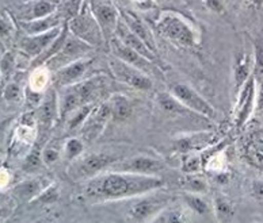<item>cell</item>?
<instances>
[{"label":"cell","mask_w":263,"mask_h":223,"mask_svg":"<svg viewBox=\"0 0 263 223\" xmlns=\"http://www.w3.org/2000/svg\"><path fill=\"white\" fill-rule=\"evenodd\" d=\"M160 188H165V181L160 176L105 171L84 183L83 195L87 201L98 205L105 201L135 199Z\"/></svg>","instance_id":"obj_1"},{"label":"cell","mask_w":263,"mask_h":223,"mask_svg":"<svg viewBox=\"0 0 263 223\" xmlns=\"http://www.w3.org/2000/svg\"><path fill=\"white\" fill-rule=\"evenodd\" d=\"M106 80L102 76L84 78L82 82L64 87L59 92L60 120L64 122L68 115L86 104L97 103V99L105 93Z\"/></svg>","instance_id":"obj_2"},{"label":"cell","mask_w":263,"mask_h":223,"mask_svg":"<svg viewBox=\"0 0 263 223\" xmlns=\"http://www.w3.org/2000/svg\"><path fill=\"white\" fill-rule=\"evenodd\" d=\"M156 30L160 35L177 46L192 49L197 45L196 31L189 21L181 14L174 11H164L156 19Z\"/></svg>","instance_id":"obj_3"},{"label":"cell","mask_w":263,"mask_h":223,"mask_svg":"<svg viewBox=\"0 0 263 223\" xmlns=\"http://www.w3.org/2000/svg\"><path fill=\"white\" fill-rule=\"evenodd\" d=\"M120 154H114L109 152H95L84 154L83 153L79 158L69 163L68 167V176L73 181H87L95 176L101 175L107 168L116 161L121 160Z\"/></svg>","instance_id":"obj_4"},{"label":"cell","mask_w":263,"mask_h":223,"mask_svg":"<svg viewBox=\"0 0 263 223\" xmlns=\"http://www.w3.org/2000/svg\"><path fill=\"white\" fill-rule=\"evenodd\" d=\"M163 190L164 188L135 197L133 205L128 210L132 219L136 223H149L163 208L173 205L175 196L170 192H164Z\"/></svg>","instance_id":"obj_5"},{"label":"cell","mask_w":263,"mask_h":223,"mask_svg":"<svg viewBox=\"0 0 263 223\" xmlns=\"http://www.w3.org/2000/svg\"><path fill=\"white\" fill-rule=\"evenodd\" d=\"M67 23L72 35L87 42L92 48H99L106 42L101 26L91 11V4L88 0L83 2L82 8L78 15L73 16L71 21H68Z\"/></svg>","instance_id":"obj_6"},{"label":"cell","mask_w":263,"mask_h":223,"mask_svg":"<svg viewBox=\"0 0 263 223\" xmlns=\"http://www.w3.org/2000/svg\"><path fill=\"white\" fill-rule=\"evenodd\" d=\"M170 93L177 100L181 102L184 107H187L197 115L205 116L208 119L216 118V110L206 99H203L196 89L184 83H175L170 87Z\"/></svg>","instance_id":"obj_7"},{"label":"cell","mask_w":263,"mask_h":223,"mask_svg":"<svg viewBox=\"0 0 263 223\" xmlns=\"http://www.w3.org/2000/svg\"><path fill=\"white\" fill-rule=\"evenodd\" d=\"M109 67L114 78H117L122 84H126L130 88L139 89V91H151L154 87L152 78L147 73H144L139 68L133 67L117 57L110 59Z\"/></svg>","instance_id":"obj_8"},{"label":"cell","mask_w":263,"mask_h":223,"mask_svg":"<svg viewBox=\"0 0 263 223\" xmlns=\"http://www.w3.org/2000/svg\"><path fill=\"white\" fill-rule=\"evenodd\" d=\"M164 169L163 161L151 156H139L124 157L121 160L111 164L106 171L111 172H124V173H136V175H148L158 176V173Z\"/></svg>","instance_id":"obj_9"},{"label":"cell","mask_w":263,"mask_h":223,"mask_svg":"<svg viewBox=\"0 0 263 223\" xmlns=\"http://www.w3.org/2000/svg\"><path fill=\"white\" fill-rule=\"evenodd\" d=\"M94 49L95 48H92L91 45L82 41V39L76 38L75 35L71 34L67 38V41H65L64 46L61 48L60 52L57 53L54 57H52L44 67L48 68L50 72H54L57 69H60V68L68 65V64L75 63V61H78L80 58H84Z\"/></svg>","instance_id":"obj_10"},{"label":"cell","mask_w":263,"mask_h":223,"mask_svg":"<svg viewBox=\"0 0 263 223\" xmlns=\"http://www.w3.org/2000/svg\"><path fill=\"white\" fill-rule=\"evenodd\" d=\"M111 119V106L110 102H102L99 104H95L92 111L80 127L79 134L84 142H92L97 138L101 137V134L105 131V127Z\"/></svg>","instance_id":"obj_11"},{"label":"cell","mask_w":263,"mask_h":223,"mask_svg":"<svg viewBox=\"0 0 263 223\" xmlns=\"http://www.w3.org/2000/svg\"><path fill=\"white\" fill-rule=\"evenodd\" d=\"M254 110H256V82L254 76H251L236 93V106L233 114L235 126L237 129L245 126Z\"/></svg>","instance_id":"obj_12"},{"label":"cell","mask_w":263,"mask_h":223,"mask_svg":"<svg viewBox=\"0 0 263 223\" xmlns=\"http://www.w3.org/2000/svg\"><path fill=\"white\" fill-rule=\"evenodd\" d=\"M92 61H94L92 58L84 57V58L78 59L75 63L68 64L57 71L50 72L52 73V86L56 89H61L84 80L87 71L91 67Z\"/></svg>","instance_id":"obj_13"},{"label":"cell","mask_w":263,"mask_h":223,"mask_svg":"<svg viewBox=\"0 0 263 223\" xmlns=\"http://www.w3.org/2000/svg\"><path fill=\"white\" fill-rule=\"evenodd\" d=\"M64 25H63V26H64ZM63 26L56 27V29L50 30V31H46V33L26 34L25 37H22L18 41V49L25 54V56H27L30 58L31 63L33 59H35L37 57L41 56L42 53L49 48L50 44H52V42L59 37V34L61 33Z\"/></svg>","instance_id":"obj_14"},{"label":"cell","mask_w":263,"mask_h":223,"mask_svg":"<svg viewBox=\"0 0 263 223\" xmlns=\"http://www.w3.org/2000/svg\"><path fill=\"white\" fill-rule=\"evenodd\" d=\"M90 4L91 11H92L97 22L101 26L106 42L110 41L114 37L117 25L120 22V14L117 11V8L111 4L102 3V2H97V0H91Z\"/></svg>","instance_id":"obj_15"},{"label":"cell","mask_w":263,"mask_h":223,"mask_svg":"<svg viewBox=\"0 0 263 223\" xmlns=\"http://www.w3.org/2000/svg\"><path fill=\"white\" fill-rule=\"evenodd\" d=\"M49 186V181L42 176H31L22 181L16 183L15 186L11 187V190L8 192L11 193L14 200L21 201V203H29L34 200L35 197Z\"/></svg>","instance_id":"obj_16"},{"label":"cell","mask_w":263,"mask_h":223,"mask_svg":"<svg viewBox=\"0 0 263 223\" xmlns=\"http://www.w3.org/2000/svg\"><path fill=\"white\" fill-rule=\"evenodd\" d=\"M110 48L113 50L114 57L122 59L125 63L130 64L133 67L139 68L140 71H143L148 76H151V73L155 71V64L156 63L145 58V57L141 56L140 53H137L133 49L125 46L117 37H113L110 39Z\"/></svg>","instance_id":"obj_17"},{"label":"cell","mask_w":263,"mask_h":223,"mask_svg":"<svg viewBox=\"0 0 263 223\" xmlns=\"http://www.w3.org/2000/svg\"><path fill=\"white\" fill-rule=\"evenodd\" d=\"M213 141V133L211 131H198V133L183 134L175 138L173 142V152L186 154L192 152H201Z\"/></svg>","instance_id":"obj_18"},{"label":"cell","mask_w":263,"mask_h":223,"mask_svg":"<svg viewBox=\"0 0 263 223\" xmlns=\"http://www.w3.org/2000/svg\"><path fill=\"white\" fill-rule=\"evenodd\" d=\"M59 10V3L54 0H33L22 4L16 11L19 22H30L35 19L45 18Z\"/></svg>","instance_id":"obj_19"},{"label":"cell","mask_w":263,"mask_h":223,"mask_svg":"<svg viewBox=\"0 0 263 223\" xmlns=\"http://www.w3.org/2000/svg\"><path fill=\"white\" fill-rule=\"evenodd\" d=\"M114 37H117L120 39L125 46H128V48L133 49L136 50L137 53H140L141 56H144L145 58L151 59V61H154L156 63L158 61V57H156V53L154 50H151L148 48L147 45L144 44L141 39H140L137 35H136L128 26H126V23L120 18V22L117 25V29H116V33H114Z\"/></svg>","instance_id":"obj_20"},{"label":"cell","mask_w":263,"mask_h":223,"mask_svg":"<svg viewBox=\"0 0 263 223\" xmlns=\"http://www.w3.org/2000/svg\"><path fill=\"white\" fill-rule=\"evenodd\" d=\"M64 23H67L64 16L57 10L56 12L48 15L45 18L35 19L30 22H19V26L26 34H41L50 31L56 27H61Z\"/></svg>","instance_id":"obj_21"},{"label":"cell","mask_w":263,"mask_h":223,"mask_svg":"<svg viewBox=\"0 0 263 223\" xmlns=\"http://www.w3.org/2000/svg\"><path fill=\"white\" fill-rule=\"evenodd\" d=\"M121 19L126 23V26L137 35V37L147 45L151 50H154L156 53V45H155V38L154 34L151 33V30L148 26L143 22V19L140 18L139 15H136L135 12L132 11H125L121 15Z\"/></svg>","instance_id":"obj_22"},{"label":"cell","mask_w":263,"mask_h":223,"mask_svg":"<svg viewBox=\"0 0 263 223\" xmlns=\"http://www.w3.org/2000/svg\"><path fill=\"white\" fill-rule=\"evenodd\" d=\"M246 156L254 165L263 168V127L252 129L245 142Z\"/></svg>","instance_id":"obj_23"},{"label":"cell","mask_w":263,"mask_h":223,"mask_svg":"<svg viewBox=\"0 0 263 223\" xmlns=\"http://www.w3.org/2000/svg\"><path fill=\"white\" fill-rule=\"evenodd\" d=\"M252 76V63L250 54L247 52L239 53L233 65V86H235V95L245 86L246 82Z\"/></svg>","instance_id":"obj_24"},{"label":"cell","mask_w":263,"mask_h":223,"mask_svg":"<svg viewBox=\"0 0 263 223\" xmlns=\"http://www.w3.org/2000/svg\"><path fill=\"white\" fill-rule=\"evenodd\" d=\"M190 210L186 206H167L155 216L149 223H190L192 216H190Z\"/></svg>","instance_id":"obj_25"},{"label":"cell","mask_w":263,"mask_h":223,"mask_svg":"<svg viewBox=\"0 0 263 223\" xmlns=\"http://www.w3.org/2000/svg\"><path fill=\"white\" fill-rule=\"evenodd\" d=\"M212 211L218 223H230L236 215V205L226 195L217 193L213 197Z\"/></svg>","instance_id":"obj_26"},{"label":"cell","mask_w":263,"mask_h":223,"mask_svg":"<svg viewBox=\"0 0 263 223\" xmlns=\"http://www.w3.org/2000/svg\"><path fill=\"white\" fill-rule=\"evenodd\" d=\"M109 102L111 106V119L116 122H124L130 118L133 107L128 97L124 95H113Z\"/></svg>","instance_id":"obj_27"},{"label":"cell","mask_w":263,"mask_h":223,"mask_svg":"<svg viewBox=\"0 0 263 223\" xmlns=\"http://www.w3.org/2000/svg\"><path fill=\"white\" fill-rule=\"evenodd\" d=\"M156 102L160 106L163 111L168 112V114H181V115H186V114H192L187 107H184L183 104L179 100H177L175 97L170 92H159L156 95Z\"/></svg>","instance_id":"obj_28"},{"label":"cell","mask_w":263,"mask_h":223,"mask_svg":"<svg viewBox=\"0 0 263 223\" xmlns=\"http://www.w3.org/2000/svg\"><path fill=\"white\" fill-rule=\"evenodd\" d=\"M95 104L97 103L86 104V106H83V107L78 108L73 112H71L68 115V118L64 120L67 123V130L71 131V133H75V131L80 130V127L83 126V123L86 122V119L91 114L92 108L95 107Z\"/></svg>","instance_id":"obj_29"},{"label":"cell","mask_w":263,"mask_h":223,"mask_svg":"<svg viewBox=\"0 0 263 223\" xmlns=\"http://www.w3.org/2000/svg\"><path fill=\"white\" fill-rule=\"evenodd\" d=\"M205 168L202 154L199 152H192L182 154V173L186 175H198L199 172Z\"/></svg>","instance_id":"obj_30"},{"label":"cell","mask_w":263,"mask_h":223,"mask_svg":"<svg viewBox=\"0 0 263 223\" xmlns=\"http://www.w3.org/2000/svg\"><path fill=\"white\" fill-rule=\"evenodd\" d=\"M183 203L190 211L197 215H208L209 212H212V206L199 193H184Z\"/></svg>","instance_id":"obj_31"},{"label":"cell","mask_w":263,"mask_h":223,"mask_svg":"<svg viewBox=\"0 0 263 223\" xmlns=\"http://www.w3.org/2000/svg\"><path fill=\"white\" fill-rule=\"evenodd\" d=\"M179 186L186 193H199V195H202L208 191V183L202 177H199L198 175H186V173H183V176L179 180Z\"/></svg>","instance_id":"obj_32"},{"label":"cell","mask_w":263,"mask_h":223,"mask_svg":"<svg viewBox=\"0 0 263 223\" xmlns=\"http://www.w3.org/2000/svg\"><path fill=\"white\" fill-rule=\"evenodd\" d=\"M252 76L256 86L263 80V34L254 39V61H252Z\"/></svg>","instance_id":"obj_33"},{"label":"cell","mask_w":263,"mask_h":223,"mask_svg":"<svg viewBox=\"0 0 263 223\" xmlns=\"http://www.w3.org/2000/svg\"><path fill=\"white\" fill-rule=\"evenodd\" d=\"M3 99L7 103H21L25 100V87L16 78L8 80L4 84Z\"/></svg>","instance_id":"obj_34"},{"label":"cell","mask_w":263,"mask_h":223,"mask_svg":"<svg viewBox=\"0 0 263 223\" xmlns=\"http://www.w3.org/2000/svg\"><path fill=\"white\" fill-rule=\"evenodd\" d=\"M84 148H86V142L83 141L82 138L78 137H69L63 145V154L64 158L68 163H72L76 158H79L84 153Z\"/></svg>","instance_id":"obj_35"},{"label":"cell","mask_w":263,"mask_h":223,"mask_svg":"<svg viewBox=\"0 0 263 223\" xmlns=\"http://www.w3.org/2000/svg\"><path fill=\"white\" fill-rule=\"evenodd\" d=\"M60 197V188L56 183H52L42 191L34 200H31V206H50L54 205Z\"/></svg>","instance_id":"obj_36"},{"label":"cell","mask_w":263,"mask_h":223,"mask_svg":"<svg viewBox=\"0 0 263 223\" xmlns=\"http://www.w3.org/2000/svg\"><path fill=\"white\" fill-rule=\"evenodd\" d=\"M16 58L11 52H6L0 56V73L3 77L4 82L11 80L15 73H18V68H16Z\"/></svg>","instance_id":"obj_37"},{"label":"cell","mask_w":263,"mask_h":223,"mask_svg":"<svg viewBox=\"0 0 263 223\" xmlns=\"http://www.w3.org/2000/svg\"><path fill=\"white\" fill-rule=\"evenodd\" d=\"M59 158H60V149L53 146L50 142H48L44 150H42V163L49 167V165L56 164Z\"/></svg>","instance_id":"obj_38"},{"label":"cell","mask_w":263,"mask_h":223,"mask_svg":"<svg viewBox=\"0 0 263 223\" xmlns=\"http://www.w3.org/2000/svg\"><path fill=\"white\" fill-rule=\"evenodd\" d=\"M250 195L255 200L263 201V178H258L250 184Z\"/></svg>","instance_id":"obj_39"},{"label":"cell","mask_w":263,"mask_h":223,"mask_svg":"<svg viewBox=\"0 0 263 223\" xmlns=\"http://www.w3.org/2000/svg\"><path fill=\"white\" fill-rule=\"evenodd\" d=\"M12 35V23L0 15V39H8Z\"/></svg>","instance_id":"obj_40"},{"label":"cell","mask_w":263,"mask_h":223,"mask_svg":"<svg viewBox=\"0 0 263 223\" xmlns=\"http://www.w3.org/2000/svg\"><path fill=\"white\" fill-rule=\"evenodd\" d=\"M15 203L14 197L11 196L10 192H4V191L0 190V207L6 208H12V205Z\"/></svg>","instance_id":"obj_41"},{"label":"cell","mask_w":263,"mask_h":223,"mask_svg":"<svg viewBox=\"0 0 263 223\" xmlns=\"http://www.w3.org/2000/svg\"><path fill=\"white\" fill-rule=\"evenodd\" d=\"M203 3H205V6H206L209 10H212V11L214 12H222L224 11V6H222L221 0H203Z\"/></svg>","instance_id":"obj_42"},{"label":"cell","mask_w":263,"mask_h":223,"mask_svg":"<svg viewBox=\"0 0 263 223\" xmlns=\"http://www.w3.org/2000/svg\"><path fill=\"white\" fill-rule=\"evenodd\" d=\"M12 119H14V116H6V118L0 119V141L3 139L6 133H7L8 127L12 123Z\"/></svg>","instance_id":"obj_43"},{"label":"cell","mask_w":263,"mask_h":223,"mask_svg":"<svg viewBox=\"0 0 263 223\" xmlns=\"http://www.w3.org/2000/svg\"><path fill=\"white\" fill-rule=\"evenodd\" d=\"M256 111H263V80L256 86Z\"/></svg>","instance_id":"obj_44"},{"label":"cell","mask_w":263,"mask_h":223,"mask_svg":"<svg viewBox=\"0 0 263 223\" xmlns=\"http://www.w3.org/2000/svg\"><path fill=\"white\" fill-rule=\"evenodd\" d=\"M136 3L139 4L140 8H151L154 7V0H135Z\"/></svg>","instance_id":"obj_45"},{"label":"cell","mask_w":263,"mask_h":223,"mask_svg":"<svg viewBox=\"0 0 263 223\" xmlns=\"http://www.w3.org/2000/svg\"><path fill=\"white\" fill-rule=\"evenodd\" d=\"M12 208H6V207H0V218H8L11 215Z\"/></svg>","instance_id":"obj_46"},{"label":"cell","mask_w":263,"mask_h":223,"mask_svg":"<svg viewBox=\"0 0 263 223\" xmlns=\"http://www.w3.org/2000/svg\"><path fill=\"white\" fill-rule=\"evenodd\" d=\"M247 2L254 8H260L263 6V0H247Z\"/></svg>","instance_id":"obj_47"},{"label":"cell","mask_w":263,"mask_h":223,"mask_svg":"<svg viewBox=\"0 0 263 223\" xmlns=\"http://www.w3.org/2000/svg\"><path fill=\"white\" fill-rule=\"evenodd\" d=\"M4 223H18V220H16L12 215H10L7 219H6V222H4Z\"/></svg>","instance_id":"obj_48"},{"label":"cell","mask_w":263,"mask_h":223,"mask_svg":"<svg viewBox=\"0 0 263 223\" xmlns=\"http://www.w3.org/2000/svg\"><path fill=\"white\" fill-rule=\"evenodd\" d=\"M3 165H4V160L0 157V168H3Z\"/></svg>","instance_id":"obj_49"},{"label":"cell","mask_w":263,"mask_h":223,"mask_svg":"<svg viewBox=\"0 0 263 223\" xmlns=\"http://www.w3.org/2000/svg\"><path fill=\"white\" fill-rule=\"evenodd\" d=\"M252 223H263V222H258V220H256V222H252Z\"/></svg>","instance_id":"obj_50"}]
</instances>
